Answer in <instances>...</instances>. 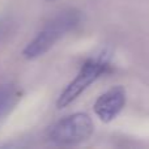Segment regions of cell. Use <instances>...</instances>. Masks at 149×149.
I'll use <instances>...</instances> for the list:
<instances>
[{"mask_svg":"<svg viewBox=\"0 0 149 149\" xmlns=\"http://www.w3.org/2000/svg\"><path fill=\"white\" fill-rule=\"evenodd\" d=\"M81 22L82 12H80L79 9L68 8L62 10L54 18H51L26 45L22 51L24 58L28 60H33L45 55L50 49L54 47L58 41L73 31L76 28H79Z\"/></svg>","mask_w":149,"mask_h":149,"instance_id":"6da1fadb","label":"cell"},{"mask_svg":"<svg viewBox=\"0 0 149 149\" xmlns=\"http://www.w3.org/2000/svg\"><path fill=\"white\" fill-rule=\"evenodd\" d=\"M110 68V60L106 54H101L88 59L82 64L80 72L76 77L64 88L58 97L56 107L64 109L77 100L93 82H95L102 74H105Z\"/></svg>","mask_w":149,"mask_h":149,"instance_id":"7a4b0ae2","label":"cell"},{"mask_svg":"<svg viewBox=\"0 0 149 149\" xmlns=\"http://www.w3.org/2000/svg\"><path fill=\"white\" fill-rule=\"evenodd\" d=\"M93 131L92 118L85 113H74L50 127L49 140L58 145H76L89 139Z\"/></svg>","mask_w":149,"mask_h":149,"instance_id":"3957f363","label":"cell"},{"mask_svg":"<svg viewBox=\"0 0 149 149\" xmlns=\"http://www.w3.org/2000/svg\"><path fill=\"white\" fill-rule=\"evenodd\" d=\"M126 98L127 95L124 88L120 85H115L95 100L93 110L101 122L110 123L123 110L126 105Z\"/></svg>","mask_w":149,"mask_h":149,"instance_id":"277c9868","label":"cell"},{"mask_svg":"<svg viewBox=\"0 0 149 149\" xmlns=\"http://www.w3.org/2000/svg\"><path fill=\"white\" fill-rule=\"evenodd\" d=\"M18 97H20V93L13 85H1L0 86V120L15 106Z\"/></svg>","mask_w":149,"mask_h":149,"instance_id":"5b68a950","label":"cell"},{"mask_svg":"<svg viewBox=\"0 0 149 149\" xmlns=\"http://www.w3.org/2000/svg\"><path fill=\"white\" fill-rule=\"evenodd\" d=\"M16 30V21L10 16H0V45L13 36Z\"/></svg>","mask_w":149,"mask_h":149,"instance_id":"8992f818","label":"cell"},{"mask_svg":"<svg viewBox=\"0 0 149 149\" xmlns=\"http://www.w3.org/2000/svg\"><path fill=\"white\" fill-rule=\"evenodd\" d=\"M46 1H55V0H46Z\"/></svg>","mask_w":149,"mask_h":149,"instance_id":"52a82bcc","label":"cell"}]
</instances>
